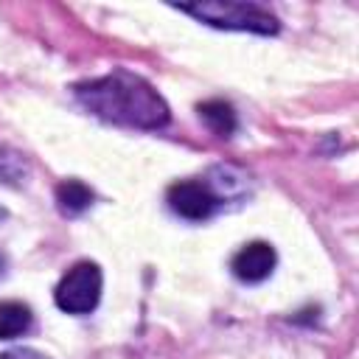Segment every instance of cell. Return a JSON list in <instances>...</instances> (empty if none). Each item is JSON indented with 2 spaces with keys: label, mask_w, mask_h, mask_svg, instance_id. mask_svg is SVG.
<instances>
[{
  "label": "cell",
  "mask_w": 359,
  "mask_h": 359,
  "mask_svg": "<svg viewBox=\"0 0 359 359\" xmlns=\"http://www.w3.org/2000/svg\"><path fill=\"white\" fill-rule=\"evenodd\" d=\"M34 323V314L20 300H0V339H14L25 334Z\"/></svg>",
  "instance_id": "ba28073f"
},
{
  "label": "cell",
  "mask_w": 359,
  "mask_h": 359,
  "mask_svg": "<svg viewBox=\"0 0 359 359\" xmlns=\"http://www.w3.org/2000/svg\"><path fill=\"white\" fill-rule=\"evenodd\" d=\"M182 14L196 17L205 25L224 28V31H250V34H278V17L258 3H238V0H205V3H185L177 6Z\"/></svg>",
  "instance_id": "7a4b0ae2"
},
{
  "label": "cell",
  "mask_w": 359,
  "mask_h": 359,
  "mask_svg": "<svg viewBox=\"0 0 359 359\" xmlns=\"http://www.w3.org/2000/svg\"><path fill=\"white\" fill-rule=\"evenodd\" d=\"M3 272H6V255L0 252V275H3Z\"/></svg>",
  "instance_id": "8fae6325"
},
{
  "label": "cell",
  "mask_w": 359,
  "mask_h": 359,
  "mask_svg": "<svg viewBox=\"0 0 359 359\" xmlns=\"http://www.w3.org/2000/svg\"><path fill=\"white\" fill-rule=\"evenodd\" d=\"M56 205L65 216H79L93 205V191L81 180H62L56 185Z\"/></svg>",
  "instance_id": "52a82bcc"
},
{
  "label": "cell",
  "mask_w": 359,
  "mask_h": 359,
  "mask_svg": "<svg viewBox=\"0 0 359 359\" xmlns=\"http://www.w3.org/2000/svg\"><path fill=\"white\" fill-rule=\"evenodd\" d=\"M0 359H50V356L39 353V351H34V348H14V351L0 353Z\"/></svg>",
  "instance_id": "30bf717a"
},
{
  "label": "cell",
  "mask_w": 359,
  "mask_h": 359,
  "mask_svg": "<svg viewBox=\"0 0 359 359\" xmlns=\"http://www.w3.org/2000/svg\"><path fill=\"white\" fill-rule=\"evenodd\" d=\"M101 269L98 264L93 261H79L76 266H70L56 292H53V300L62 311L67 314H90L95 306H98V297H101Z\"/></svg>",
  "instance_id": "3957f363"
},
{
  "label": "cell",
  "mask_w": 359,
  "mask_h": 359,
  "mask_svg": "<svg viewBox=\"0 0 359 359\" xmlns=\"http://www.w3.org/2000/svg\"><path fill=\"white\" fill-rule=\"evenodd\" d=\"M196 112H199V118L208 123V129H210L213 135L230 137V135L236 132V109H233L227 101H222V98L202 101V104L196 107Z\"/></svg>",
  "instance_id": "8992f818"
},
{
  "label": "cell",
  "mask_w": 359,
  "mask_h": 359,
  "mask_svg": "<svg viewBox=\"0 0 359 359\" xmlns=\"http://www.w3.org/2000/svg\"><path fill=\"white\" fill-rule=\"evenodd\" d=\"M25 177V160L14 151H0V180L8 182V185H17L20 180Z\"/></svg>",
  "instance_id": "9c48e42d"
},
{
  "label": "cell",
  "mask_w": 359,
  "mask_h": 359,
  "mask_svg": "<svg viewBox=\"0 0 359 359\" xmlns=\"http://www.w3.org/2000/svg\"><path fill=\"white\" fill-rule=\"evenodd\" d=\"M275 261H278V255H275L272 244H266V241H250V244H244L233 255L230 269L244 283H261V280H266L272 275Z\"/></svg>",
  "instance_id": "5b68a950"
},
{
  "label": "cell",
  "mask_w": 359,
  "mask_h": 359,
  "mask_svg": "<svg viewBox=\"0 0 359 359\" xmlns=\"http://www.w3.org/2000/svg\"><path fill=\"white\" fill-rule=\"evenodd\" d=\"M3 219H6V210H3V208H0V222H3Z\"/></svg>",
  "instance_id": "7c38bea8"
},
{
  "label": "cell",
  "mask_w": 359,
  "mask_h": 359,
  "mask_svg": "<svg viewBox=\"0 0 359 359\" xmlns=\"http://www.w3.org/2000/svg\"><path fill=\"white\" fill-rule=\"evenodd\" d=\"M73 95L93 115L132 129H160L171 118L165 98L143 76L126 67H115L98 79L79 81Z\"/></svg>",
  "instance_id": "6da1fadb"
},
{
  "label": "cell",
  "mask_w": 359,
  "mask_h": 359,
  "mask_svg": "<svg viewBox=\"0 0 359 359\" xmlns=\"http://www.w3.org/2000/svg\"><path fill=\"white\" fill-rule=\"evenodd\" d=\"M168 199V208L188 219V222H202V219H210L216 213V208L222 205L219 194H213V188L202 180H180L168 188L165 194Z\"/></svg>",
  "instance_id": "277c9868"
}]
</instances>
